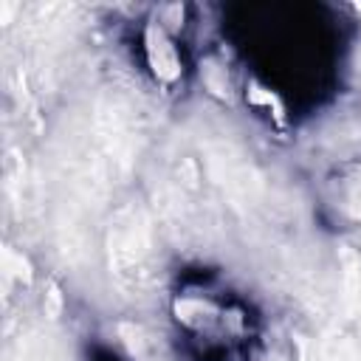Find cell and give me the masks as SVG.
Here are the masks:
<instances>
[{
    "instance_id": "2",
    "label": "cell",
    "mask_w": 361,
    "mask_h": 361,
    "mask_svg": "<svg viewBox=\"0 0 361 361\" xmlns=\"http://www.w3.org/2000/svg\"><path fill=\"white\" fill-rule=\"evenodd\" d=\"M245 102H248L251 107H257V110L274 116L276 121H285V104H282V99H279L271 87L259 85L257 79H251V82L245 85Z\"/></svg>"
},
{
    "instance_id": "1",
    "label": "cell",
    "mask_w": 361,
    "mask_h": 361,
    "mask_svg": "<svg viewBox=\"0 0 361 361\" xmlns=\"http://www.w3.org/2000/svg\"><path fill=\"white\" fill-rule=\"evenodd\" d=\"M141 56H144V65L152 82L161 87H175L186 73L178 37L155 14L141 25Z\"/></svg>"
}]
</instances>
